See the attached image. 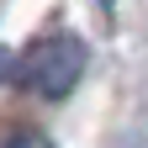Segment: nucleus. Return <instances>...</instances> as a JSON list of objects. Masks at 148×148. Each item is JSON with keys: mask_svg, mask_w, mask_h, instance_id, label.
Returning a JSON list of instances; mask_svg holds the SVG:
<instances>
[{"mask_svg": "<svg viewBox=\"0 0 148 148\" xmlns=\"http://www.w3.org/2000/svg\"><path fill=\"white\" fill-rule=\"evenodd\" d=\"M79 74H85V42L79 37H42L21 58V85L32 95H48V101L69 95L79 85Z\"/></svg>", "mask_w": 148, "mask_h": 148, "instance_id": "f257e3e1", "label": "nucleus"}, {"mask_svg": "<svg viewBox=\"0 0 148 148\" xmlns=\"http://www.w3.org/2000/svg\"><path fill=\"white\" fill-rule=\"evenodd\" d=\"M11 148H53V143H48V138H32V132H27V138H16Z\"/></svg>", "mask_w": 148, "mask_h": 148, "instance_id": "f03ea898", "label": "nucleus"}]
</instances>
